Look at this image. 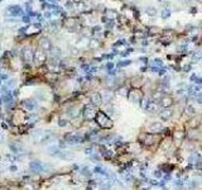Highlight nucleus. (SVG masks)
<instances>
[{"instance_id":"1","label":"nucleus","mask_w":202,"mask_h":190,"mask_svg":"<svg viewBox=\"0 0 202 190\" xmlns=\"http://www.w3.org/2000/svg\"><path fill=\"white\" fill-rule=\"evenodd\" d=\"M25 9L22 5H18V4H13V5H8L5 8V15L6 17H11V18H19L25 15Z\"/></svg>"},{"instance_id":"2","label":"nucleus","mask_w":202,"mask_h":190,"mask_svg":"<svg viewBox=\"0 0 202 190\" xmlns=\"http://www.w3.org/2000/svg\"><path fill=\"white\" fill-rule=\"evenodd\" d=\"M95 120H96L97 124L102 128H111L113 127V120L110 119L104 112H97L96 117H95Z\"/></svg>"},{"instance_id":"3","label":"nucleus","mask_w":202,"mask_h":190,"mask_svg":"<svg viewBox=\"0 0 202 190\" xmlns=\"http://www.w3.org/2000/svg\"><path fill=\"white\" fill-rule=\"evenodd\" d=\"M19 57L23 62H32L34 61V51L30 47H22Z\"/></svg>"},{"instance_id":"4","label":"nucleus","mask_w":202,"mask_h":190,"mask_svg":"<svg viewBox=\"0 0 202 190\" xmlns=\"http://www.w3.org/2000/svg\"><path fill=\"white\" fill-rule=\"evenodd\" d=\"M47 55H45V51H43L42 48H38L34 51V61H36L37 65H44L47 62Z\"/></svg>"},{"instance_id":"5","label":"nucleus","mask_w":202,"mask_h":190,"mask_svg":"<svg viewBox=\"0 0 202 190\" xmlns=\"http://www.w3.org/2000/svg\"><path fill=\"white\" fill-rule=\"evenodd\" d=\"M82 115H83V119L85 120H92L94 118L96 117V112H95V109L92 108V105H86L85 108H83Z\"/></svg>"},{"instance_id":"6","label":"nucleus","mask_w":202,"mask_h":190,"mask_svg":"<svg viewBox=\"0 0 202 190\" xmlns=\"http://www.w3.org/2000/svg\"><path fill=\"white\" fill-rule=\"evenodd\" d=\"M82 136L78 134V133H70V134L66 136V142L70 144H77V143H82Z\"/></svg>"},{"instance_id":"7","label":"nucleus","mask_w":202,"mask_h":190,"mask_svg":"<svg viewBox=\"0 0 202 190\" xmlns=\"http://www.w3.org/2000/svg\"><path fill=\"white\" fill-rule=\"evenodd\" d=\"M142 106H143V109L145 110V112L148 113H153L157 110V105L154 104V101L153 100H150V99H143L142 100Z\"/></svg>"},{"instance_id":"8","label":"nucleus","mask_w":202,"mask_h":190,"mask_svg":"<svg viewBox=\"0 0 202 190\" xmlns=\"http://www.w3.org/2000/svg\"><path fill=\"white\" fill-rule=\"evenodd\" d=\"M29 169L36 174H39L42 171H44V166H43V162L41 161H32L29 163Z\"/></svg>"},{"instance_id":"9","label":"nucleus","mask_w":202,"mask_h":190,"mask_svg":"<svg viewBox=\"0 0 202 190\" xmlns=\"http://www.w3.org/2000/svg\"><path fill=\"white\" fill-rule=\"evenodd\" d=\"M22 105H23V108L27 109L28 112H33V110L37 108V101L34 100V99H27V100L22 101Z\"/></svg>"},{"instance_id":"10","label":"nucleus","mask_w":202,"mask_h":190,"mask_svg":"<svg viewBox=\"0 0 202 190\" xmlns=\"http://www.w3.org/2000/svg\"><path fill=\"white\" fill-rule=\"evenodd\" d=\"M53 47L52 46V42L48 39V38H42L39 39V48H42L43 51H51V48Z\"/></svg>"},{"instance_id":"11","label":"nucleus","mask_w":202,"mask_h":190,"mask_svg":"<svg viewBox=\"0 0 202 190\" xmlns=\"http://www.w3.org/2000/svg\"><path fill=\"white\" fill-rule=\"evenodd\" d=\"M172 115H173V112L171 109H163L161 113H159V117H161V119L162 120H168V119H171V118H172Z\"/></svg>"},{"instance_id":"12","label":"nucleus","mask_w":202,"mask_h":190,"mask_svg":"<svg viewBox=\"0 0 202 190\" xmlns=\"http://www.w3.org/2000/svg\"><path fill=\"white\" fill-rule=\"evenodd\" d=\"M9 148H10V151L13 152V153H15V155L20 153V152H22V150H23L22 144H20V143H17V142H14V143H10V144H9Z\"/></svg>"},{"instance_id":"13","label":"nucleus","mask_w":202,"mask_h":190,"mask_svg":"<svg viewBox=\"0 0 202 190\" xmlns=\"http://www.w3.org/2000/svg\"><path fill=\"white\" fill-rule=\"evenodd\" d=\"M129 96H130V100H131V101H133V100H136L135 103H138V101H140V100H142V94H140L138 90H134V91H131V93H130V95H129Z\"/></svg>"},{"instance_id":"14","label":"nucleus","mask_w":202,"mask_h":190,"mask_svg":"<svg viewBox=\"0 0 202 190\" xmlns=\"http://www.w3.org/2000/svg\"><path fill=\"white\" fill-rule=\"evenodd\" d=\"M91 100H92V104H101L102 103V96H101V94L100 93H95L92 94V96H91Z\"/></svg>"},{"instance_id":"15","label":"nucleus","mask_w":202,"mask_h":190,"mask_svg":"<svg viewBox=\"0 0 202 190\" xmlns=\"http://www.w3.org/2000/svg\"><path fill=\"white\" fill-rule=\"evenodd\" d=\"M142 137L145 139V142H143V143H145V144H152V143L154 142V136L153 134L145 133V134H142Z\"/></svg>"},{"instance_id":"16","label":"nucleus","mask_w":202,"mask_h":190,"mask_svg":"<svg viewBox=\"0 0 202 190\" xmlns=\"http://www.w3.org/2000/svg\"><path fill=\"white\" fill-rule=\"evenodd\" d=\"M150 129L154 131L155 133H159V132L163 131V125H162V123H153L150 125Z\"/></svg>"},{"instance_id":"17","label":"nucleus","mask_w":202,"mask_h":190,"mask_svg":"<svg viewBox=\"0 0 202 190\" xmlns=\"http://www.w3.org/2000/svg\"><path fill=\"white\" fill-rule=\"evenodd\" d=\"M162 105L164 106V108H167V106H171V105H172V98L163 96L162 98Z\"/></svg>"},{"instance_id":"18","label":"nucleus","mask_w":202,"mask_h":190,"mask_svg":"<svg viewBox=\"0 0 202 190\" xmlns=\"http://www.w3.org/2000/svg\"><path fill=\"white\" fill-rule=\"evenodd\" d=\"M57 77H58V76H57V74H56V72H53V71L47 72V74H45V79H47L48 81H56Z\"/></svg>"},{"instance_id":"19","label":"nucleus","mask_w":202,"mask_h":190,"mask_svg":"<svg viewBox=\"0 0 202 190\" xmlns=\"http://www.w3.org/2000/svg\"><path fill=\"white\" fill-rule=\"evenodd\" d=\"M67 114H68V115H70L71 118H76L80 113L77 112V109H76V108H70V109H68V112H67Z\"/></svg>"},{"instance_id":"20","label":"nucleus","mask_w":202,"mask_h":190,"mask_svg":"<svg viewBox=\"0 0 202 190\" xmlns=\"http://www.w3.org/2000/svg\"><path fill=\"white\" fill-rule=\"evenodd\" d=\"M5 85H6V87H8L9 90H13V87L15 86V80H14V79L6 80V81H5Z\"/></svg>"},{"instance_id":"21","label":"nucleus","mask_w":202,"mask_h":190,"mask_svg":"<svg viewBox=\"0 0 202 190\" xmlns=\"http://www.w3.org/2000/svg\"><path fill=\"white\" fill-rule=\"evenodd\" d=\"M20 22H23L24 23V24H30V23H32V18L29 17V15H23V17L20 18Z\"/></svg>"},{"instance_id":"22","label":"nucleus","mask_w":202,"mask_h":190,"mask_svg":"<svg viewBox=\"0 0 202 190\" xmlns=\"http://www.w3.org/2000/svg\"><path fill=\"white\" fill-rule=\"evenodd\" d=\"M23 70H24V71L32 70V63H30V62H23Z\"/></svg>"},{"instance_id":"23","label":"nucleus","mask_w":202,"mask_h":190,"mask_svg":"<svg viewBox=\"0 0 202 190\" xmlns=\"http://www.w3.org/2000/svg\"><path fill=\"white\" fill-rule=\"evenodd\" d=\"M0 80L1 81H6V80H9V75L4 74V72H0Z\"/></svg>"},{"instance_id":"24","label":"nucleus","mask_w":202,"mask_h":190,"mask_svg":"<svg viewBox=\"0 0 202 190\" xmlns=\"http://www.w3.org/2000/svg\"><path fill=\"white\" fill-rule=\"evenodd\" d=\"M186 110H187L188 114H195V113H196V109L193 108V106H191V105H188L187 108H186Z\"/></svg>"},{"instance_id":"25","label":"nucleus","mask_w":202,"mask_h":190,"mask_svg":"<svg viewBox=\"0 0 202 190\" xmlns=\"http://www.w3.org/2000/svg\"><path fill=\"white\" fill-rule=\"evenodd\" d=\"M148 14H150V15H155V13H157V11H155V9H153V8H150V9H148V11H147Z\"/></svg>"},{"instance_id":"26","label":"nucleus","mask_w":202,"mask_h":190,"mask_svg":"<svg viewBox=\"0 0 202 190\" xmlns=\"http://www.w3.org/2000/svg\"><path fill=\"white\" fill-rule=\"evenodd\" d=\"M119 94L120 95H127V89H119Z\"/></svg>"},{"instance_id":"27","label":"nucleus","mask_w":202,"mask_h":190,"mask_svg":"<svg viewBox=\"0 0 202 190\" xmlns=\"http://www.w3.org/2000/svg\"><path fill=\"white\" fill-rule=\"evenodd\" d=\"M44 17L47 18V19H49V18L52 17V13H49V11H45V13H44Z\"/></svg>"},{"instance_id":"28","label":"nucleus","mask_w":202,"mask_h":190,"mask_svg":"<svg viewBox=\"0 0 202 190\" xmlns=\"http://www.w3.org/2000/svg\"><path fill=\"white\" fill-rule=\"evenodd\" d=\"M59 127H64V125H66L67 123H66V120H59Z\"/></svg>"},{"instance_id":"29","label":"nucleus","mask_w":202,"mask_h":190,"mask_svg":"<svg viewBox=\"0 0 202 190\" xmlns=\"http://www.w3.org/2000/svg\"><path fill=\"white\" fill-rule=\"evenodd\" d=\"M13 95H14V96H18V95H19V90L18 89H13Z\"/></svg>"},{"instance_id":"30","label":"nucleus","mask_w":202,"mask_h":190,"mask_svg":"<svg viewBox=\"0 0 202 190\" xmlns=\"http://www.w3.org/2000/svg\"><path fill=\"white\" fill-rule=\"evenodd\" d=\"M9 170H10V171H17V170H18V167H17V166H10V167H9Z\"/></svg>"},{"instance_id":"31","label":"nucleus","mask_w":202,"mask_h":190,"mask_svg":"<svg viewBox=\"0 0 202 190\" xmlns=\"http://www.w3.org/2000/svg\"><path fill=\"white\" fill-rule=\"evenodd\" d=\"M3 62H4V60H3V57H0V65H3Z\"/></svg>"},{"instance_id":"32","label":"nucleus","mask_w":202,"mask_h":190,"mask_svg":"<svg viewBox=\"0 0 202 190\" xmlns=\"http://www.w3.org/2000/svg\"><path fill=\"white\" fill-rule=\"evenodd\" d=\"M1 82H3V81H1V80H0V86H1Z\"/></svg>"},{"instance_id":"33","label":"nucleus","mask_w":202,"mask_h":190,"mask_svg":"<svg viewBox=\"0 0 202 190\" xmlns=\"http://www.w3.org/2000/svg\"><path fill=\"white\" fill-rule=\"evenodd\" d=\"M0 51H1V44H0Z\"/></svg>"},{"instance_id":"34","label":"nucleus","mask_w":202,"mask_h":190,"mask_svg":"<svg viewBox=\"0 0 202 190\" xmlns=\"http://www.w3.org/2000/svg\"><path fill=\"white\" fill-rule=\"evenodd\" d=\"M28 1H29V3H32V0H28Z\"/></svg>"},{"instance_id":"35","label":"nucleus","mask_w":202,"mask_h":190,"mask_svg":"<svg viewBox=\"0 0 202 190\" xmlns=\"http://www.w3.org/2000/svg\"><path fill=\"white\" fill-rule=\"evenodd\" d=\"M0 172H1V167H0Z\"/></svg>"},{"instance_id":"36","label":"nucleus","mask_w":202,"mask_h":190,"mask_svg":"<svg viewBox=\"0 0 202 190\" xmlns=\"http://www.w3.org/2000/svg\"><path fill=\"white\" fill-rule=\"evenodd\" d=\"M1 1H3V0H0V3H1Z\"/></svg>"}]
</instances>
